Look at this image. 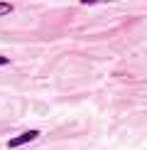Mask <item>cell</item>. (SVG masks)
Instances as JSON below:
<instances>
[{
  "label": "cell",
  "mask_w": 147,
  "mask_h": 150,
  "mask_svg": "<svg viewBox=\"0 0 147 150\" xmlns=\"http://www.w3.org/2000/svg\"><path fill=\"white\" fill-rule=\"evenodd\" d=\"M37 135H39V133H37V130H27V133H24V135H17V138H12V140L8 143V145H10V148H20V145H24V143L34 140Z\"/></svg>",
  "instance_id": "cell-1"
},
{
  "label": "cell",
  "mask_w": 147,
  "mask_h": 150,
  "mask_svg": "<svg viewBox=\"0 0 147 150\" xmlns=\"http://www.w3.org/2000/svg\"><path fill=\"white\" fill-rule=\"evenodd\" d=\"M8 12H12V5H8V3H0V15H8Z\"/></svg>",
  "instance_id": "cell-2"
},
{
  "label": "cell",
  "mask_w": 147,
  "mask_h": 150,
  "mask_svg": "<svg viewBox=\"0 0 147 150\" xmlns=\"http://www.w3.org/2000/svg\"><path fill=\"white\" fill-rule=\"evenodd\" d=\"M93 3H101V0H81V5H93Z\"/></svg>",
  "instance_id": "cell-3"
},
{
  "label": "cell",
  "mask_w": 147,
  "mask_h": 150,
  "mask_svg": "<svg viewBox=\"0 0 147 150\" xmlns=\"http://www.w3.org/2000/svg\"><path fill=\"white\" fill-rule=\"evenodd\" d=\"M5 64H10V62H8V57H0V67H5Z\"/></svg>",
  "instance_id": "cell-4"
}]
</instances>
